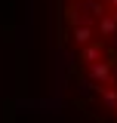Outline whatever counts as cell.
<instances>
[{
    "mask_svg": "<svg viewBox=\"0 0 117 123\" xmlns=\"http://www.w3.org/2000/svg\"><path fill=\"white\" fill-rule=\"evenodd\" d=\"M71 86L92 123H117V0H62Z\"/></svg>",
    "mask_w": 117,
    "mask_h": 123,
    "instance_id": "cell-1",
    "label": "cell"
}]
</instances>
